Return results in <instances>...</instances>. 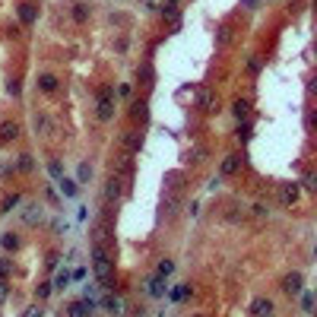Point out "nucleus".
Listing matches in <instances>:
<instances>
[{"label":"nucleus","mask_w":317,"mask_h":317,"mask_svg":"<svg viewBox=\"0 0 317 317\" xmlns=\"http://www.w3.org/2000/svg\"><path fill=\"white\" fill-rule=\"evenodd\" d=\"M241 165H244L241 152H228V156L222 159V165H219V171H222V178H232V175H238V171H241Z\"/></svg>","instance_id":"4"},{"label":"nucleus","mask_w":317,"mask_h":317,"mask_svg":"<svg viewBox=\"0 0 317 317\" xmlns=\"http://www.w3.org/2000/svg\"><path fill=\"white\" fill-rule=\"evenodd\" d=\"M302 311L305 314H314V295L311 292H302Z\"/></svg>","instance_id":"30"},{"label":"nucleus","mask_w":317,"mask_h":317,"mask_svg":"<svg viewBox=\"0 0 317 317\" xmlns=\"http://www.w3.org/2000/svg\"><path fill=\"white\" fill-rule=\"evenodd\" d=\"M247 111H251V102H247V99H235V102H232V114L238 117V121H244Z\"/></svg>","instance_id":"18"},{"label":"nucleus","mask_w":317,"mask_h":317,"mask_svg":"<svg viewBox=\"0 0 317 317\" xmlns=\"http://www.w3.org/2000/svg\"><path fill=\"white\" fill-rule=\"evenodd\" d=\"M260 3H267V0H260Z\"/></svg>","instance_id":"45"},{"label":"nucleus","mask_w":317,"mask_h":317,"mask_svg":"<svg viewBox=\"0 0 317 317\" xmlns=\"http://www.w3.org/2000/svg\"><path fill=\"white\" fill-rule=\"evenodd\" d=\"M41 216H45V212H41L38 203H25V210H22V222H25V225H38Z\"/></svg>","instance_id":"9"},{"label":"nucleus","mask_w":317,"mask_h":317,"mask_svg":"<svg viewBox=\"0 0 317 317\" xmlns=\"http://www.w3.org/2000/svg\"><path fill=\"white\" fill-rule=\"evenodd\" d=\"M19 136V124L16 121H3L0 124V143H13Z\"/></svg>","instance_id":"12"},{"label":"nucleus","mask_w":317,"mask_h":317,"mask_svg":"<svg viewBox=\"0 0 317 317\" xmlns=\"http://www.w3.org/2000/svg\"><path fill=\"white\" fill-rule=\"evenodd\" d=\"M130 175H133V159H124L121 165H117L114 178H121V181H130Z\"/></svg>","instance_id":"20"},{"label":"nucleus","mask_w":317,"mask_h":317,"mask_svg":"<svg viewBox=\"0 0 317 317\" xmlns=\"http://www.w3.org/2000/svg\"><path fill=\"white\" fill-rule=\"evenodd\" d=\"M0 244H3V251H16V247H19V238H16L13 232H6L3 238H0Z\"/></svg>","instance_id":"25"},{"label":"nucleus","mask_w":317,"mask_h":317,"mask_svg":"<svg viewBox=\"0 0 317 317\" xmlns=\"http://www.w3.org/2000/svg\"><path fill=\"white\" fill-rule=\"evenodd\" d=\"M70 16H73V22H89L92 6H89V3H83V0H76V3L70 6Z\"/></svg>","instance_id":"10"},{"label":"nucleus","mask_w":317,"mask_h":317,"mask_svg":"<svg viewBox=\"0 0 317 317\" xmlns=\"http://www.w3.org/2000/svg\"><path fill=\"white\" fill-rule=\"evenodd\" d=\"M282 292H286V295H302L305 292V276H302V273H286V276H282Z\"/></svg>","instance_id":"3"},{"label":"nucleus","mask_w":317,"mask_h":317,"mask_svg":"<svg viewBox=\"0 0 317 317\" xmlns=\"http://www.w3.org/2000/svg\"><path fill=\"white\" fill-rule=\"evenodd\" d=\"M6 298V279H0V302Z\"/></svg>","instance_id":"43"},{"label":"nucleus","mask_w":317,"mask_h":317,"mask_svg":"<svg viewBox=\"0 0 317 317\" xmlns=\"http://www.w3.org/2000/svg\"><path fill=\"white\" fill-rule=\"evenodd\" d=\"M298 194H302V191H298V184H282V187H279L282 203H295V200H298Z\"/></svg>","instance_id":"17"},{"label":"nucleus","mask_w":317,"mask_h":317,"mask_svg":"<svg viewBox=\"0 0 317 317\" xmlns=\"http://www.w3.org/2000/svg\"><path fill=\"white\" fill-rule=\"evenodd\" d=\"M162 3H175V6H178V0H162Z\"/></svg>","instance_id":"44"},{"label":"nucleus","mask_w":317,"mask_h":317,"mask_svg":"<svg viewBox=\"0 0 317 317\" xmlns=\"http://www.w3.org/2000/svg\"><path fill=\"white\" fill-rule=\"evenodd\" d=\"M0 212H13V207H19V194H10V197H3V203H0Z\"/></svg>","instance_id":"28"},{"label":"nucleus","mask_w":317,"mask_h":317,"mask_svg":"<svg viewBox=\"0 0 317 317\" xmlns=\"http://www.w3.org/2000/svg\"><path fill=\"white\" fill-rule=\"evenodd\" d=\"M130 117H133V121H146V117H149V108H146V102H130Z\"/></svg>","instance_id":"15"},{"label":"nucleus","mask_w":317,"mask_h":317,"mask_svg":"<svg viewBox=\"0 0 317 317\" xmlns=\"http://www.w3.org/2000/svg\"><path fill=\"white\" fill-rule=\"evenodd\" d=\"M92 311H96V302L92 298H80V302H73L67 308V317H89Z\"/></svg>","instance_id":"6"},{"label":"nucleus","mask_w":317,"mask_h":317,"mask_svg":"<svg viewBox=\"0 0 317 317\" xmlns=\"http://www.w3.org/2000/svg\"><path fill=\"white\" fill-rule=\"evenodd\" d=\"M121 143H124V149H127V152H140V146H143V133L127 130V133L121 136Z\"/></svg>","instance_id":"11"},{"label":"nucleus","mask_w":317,"mask_h":317,"mask_svg":"<svg viewBox=\"0 0 317 317\" xmlns=\"http://www.w3.org/2000/svg\"><path fill=\"white\" fill-rule=\"evenodd\" d=\"M184 298H191V286H175L171 289V302H184Z\"/></svg>","instance_id":"23"},{"label":"nucleus","mask_w":317,"mask_h":317,"mask_svg":"<svg viewBox=\"0 0 317 317\" xmlns=\"http://www.w3.org/2000/svg\"><path fill=\"white\" fill-rule=\"evenodd\" d=\"M67 286H70V273L61 270V273L54 276V282H51V289H67Z\"/></svg>","instance_id":"24"},{"label":"nucleus","mask_w":317,"mask_h":317,"mask_svg":"<svg viewBox=\"0 0 317 317\" xmlns=\"http://www.w3.org/2000/svg\"><path fill=\"white\" fill-rule=\"evenodd\" d=\"M92 270H96V279L102 289H111V279H114V260H111L108 247L105 244H96L92 247Z\"/></svg>","instance_id":"1"},{"label":"nucleus","mask_w":317,"mask_h":317,"mask_svg":"<svg viewBox=\"0 0 317 317\" xmlns=\"http://www.w3.org/2000/svg\"><path fill=\"white\" fill-rule=\"evenodd\" d=\"M16 165H19L22 171H29V168H32V156H19V162H16Z\"/></svg>","instance_id":"37"},{"label":"nucleus","mask_w":317,"mask_h":317,"mask_svg":"<svg viewBox=\"0 0 317 317\" xmlns=\"http://www.w3.org/2000/svg\"><path fill=\"white\" fill-rule=\"evenodd\" d=\"M57 187H61L64 197H76V194H80V184L70 181V178H61V181H57Z\"/></svg>","instance_id":"19"},{"label":"nucleus","mask_w":317,"mask_h":317,"mask_svg":"<svg viewBox=\"0 0 317 317\" xmlns=\"http://www.w3.org/2000/svg\"><path fill=\"white\" fill-rule=\"evenodd\" d=\"M99 121H111L114 117V86H105V89L99 92Z\"/></svg>","instance_id":"2"},{"label":"nucleus","mask_w":317,"mask_h":317,"mask_svg":"<svg viewBox=\"0 0 317 317\" xmlns=\"http://www.w3.org/2000/svg\"><path fill=\"white\" fill-rule=\"evenodd\" d=\"M48 295H51V282H38V286H35V298H38V302H45Z\"/></svg>","instance_id":"31"},{"label":"nucleus","mask_w":317,"mask_h":317,"mask_svg":"<svg viewBox=\"0 0 317 317\" xmlns=\"http://www.w3.org/2000/svg\"><path fill=\"white\" fill-rule=\"evenodd\" d=\"M136 76L143 80V86H152V67H149V64H143L140 70H136Z\"/></svg>","instance_id":"29"},{"label":"nucleus","mask_w":317,"mask_h":317,"mask_svg":"<svg viewBox=\"0 0 317 317\" xmlns=\"http://www.w3.org/2000/svg\"><path fill=\"white\" fill-rule=\"evenodd\" d=\"M159 10H162V16H165L168 22H178V6H175V3H162Z\"/></svg>","instance_id":"26"},{"label":"nucleus","mask_w":317,"mask_h":317,"mask_svg":"<svg viewBox=\"0 0 317 317\" xmlns=\"http://www.w3.org/2000/svg\"><path fill=\"white\" fill-rule=\"evenodd\" d=\"M48 171H51V178H54V181H61V178H64V168H61V162H51V165H48Z\"/></svg>","instance_id":"34"},{"label":"nucleus","mask_w":317,"mask_h":317,"mask_svg":"<svg viewBox=\"0 0 317 317\" xmlns=\"http://www.w3.org/2000/svg\"><path fill=\"white\" fill-rule=\"evenodd\" d=\"M216 105H219V99L212 96L210 89H203V92H200V108H207V111H216Z\"/></svg>","instance_id":"21"},{"label":"nucleus","mask_w":317,"mask_h":317,"mask_svg":"<svg viewBox=\"0 0 317 317\" xmlns=\"http://www.w3.org/2000/svg\"><path fill=\"white\" fill-rule=\"evenodd\" d=\"M117 92H121V96L127 99V96H130V92H133V86H130V83H124V86H121V89H117Z\"/></svg>","instance_id":"42"},{"label":"nucleus","mask_w":317,"mask_h":317,"mask_svg":"<svg viewBox=\"0 0 317 317\" xmlns=\"http://www.w3.org/2000/svg\"><path fill=\"white\" fill-rule=\"evenodd\" d=\"M247 136H251V127L241 124V127H238V140H247Z\"/></svg>","instance_id":"40"},{"label":"nucleus","mask_w":317,"mask_h":317,"mask_svg":"<svg viewBox=\"0 0 317 317\" xmlns=\"http://www.w3.org/2000/svg\"><path fill=\"white\" fill-rule=\"evenodd\" d=\"M22 317H45V308H41V302H38V305H29Z\"/></svg>","instance_id":"32"},{"label":"nucleus","mask_w":317,"mask_h":317,"mask_svg":"<svg viewBox=\"0 0 317 317\" xmlns=\"http://www.w3.org/2000/svg\"><path fill=\"white\" fill-rule=\"evenodd\" d=\"M302 184L308 187V191H314V187H317V184H314V175H305V181H302Z\"/></svg>","instance_id":"41"},{"label":"nucleus","mask_w":317,"mask_h":317,"mask_svg":"<svg viewBox=\"0 0 317 317\" xmlns=\"http://www.w3.org/2000/svg\"><path fill=\"white\" fill-rule=\"evenodd\" d=\"M121 191H124V181L111 175V178H108V187H105V200H108V203L117 200V197H121Z\"/></svg>","instance_id":"14"},{"label":"nucleus","mask_w":317,"mask_h":317,"mask_svg":"<svg viewBox=\"0 0 317 317\" xmlns=\"http://www.w3.org/2000/svg\"><path fill=\"white\" fill-rule=\"evenodd\" d=\"M35 130H38V133H48V130H51V124H48L45 114H35Z\"/></svg>","instance_id":"33"},{"label":"nucleus","mask_w":317,"mask_h":317,"mask_svg":"<svg viewBox=\"0 0 317 317\" xmlns=\"http://www.w3.org/2000/svg\"><path fill=\"white\" fill-rule=\"evenodd\" d=\"M267 212H270L267 203H254V216H267Z\"/></svg>","instance_id":"38"},{"label":"nucleus","mask_w":317,"mask_h":317,"mask_svg":"<svg viewBox=\"0 0 317 317\" xmlns=\"http://www.w3.org/2000/svg\"><path fill=\"white\" fill-rule=\"evenodd\" d=\"M260 67H263L260 57H251V61H247V70H251V73H260Z\"/></svg>","instance_id":"36"},{"label":"nucleus","mask_w":317,"mask_h":317,"mask_svg":"<svg viewBox=\"0 0 317 317\" xmlns=\"http://www.w3.org/2000/svg\"><path fill=\"white\" fill-rule=\"evenodd\" d=\"M102 308H105V311H108L111 317L124 314V302H121L117 295H111V292H105V295H102Z\"/></svg>","instance_id":"7"},{"label":"nucleus","mask_w":317,"mask_h":317,"mask_svg":"<svg viewBox=\"0 0 317 317\" xmlns=\"http://www.w3.org/2000/svg\"><path fill=\"white\" fill-rule=\"evenodd\" d=\"M175 210H178V197L168 194V197H165V212H175Z\"/></svg>","instance_id":"35"},{"label":"nucleus","mask_w":317,"mask_h":317,"mask_svg":"<svg viewBox=\"0 0 317 317\" xmlns=\"http://www.w3.org/2000/svg\"><path fill=\"white\" fill-rule=\"evenodd\" d=\"M146 292L152 295V298H165V292H168V286H165V276H152L149 282H146Z\"/></svg>","instance_id":"8"},{"label":"nucleus","mask_w":317,"mask_h":317,"mask_svg":"<svg viewBox=\"0 0 317 317\" xmlns=\"http://www.w3.org/2000/svg\"><path fill=\"white\" fill-rule=\"evenodd\" d=\"M16 13H19V22L22 25H32V22L38 19V10L32 3H19V6H16Z\"/></svg>","instance_id":"13"},{"label":"nucleus","mask_w":317,"mask_h":317,"mask_svg":"<svg viewBox=\"0 0 317 317\" xmlns=\"http://www.w3.org/2000/svg\"><path fill=\"white\" fill-rule=\"evenodd\" d=\"M89 178H92V168L86 165V162H80V168H76V184H89Z\"/></svg>","instance_id":"22"},{"label":"nucleus","mask_w":317,"mask_h":317,"mask_svg":"<svg viewBox=\"0 0 317 317\" xmlns=\"http://www.w3.org/2000/svg\"><path fill=\"white\" fill-rule=\"evenodd\" d=\"M251 314H254V317H273V314H276V308H273V298L257 295L254 302H251Z\"/></svg>","instance_id":"5"},{"label":"nucleus","mask_w":317,"mask_h":317,"mask_svg":"<svg viewBox=\"0 0 317 317\" xmlns=\"http://www.w3.org/2000/svg\"><path fill=\"white\" fill-rule=\"evenodd\" d=\"M10 276V260H0V279Z\"/></svg>","instance_id":"39"},{"label":"nucleus","mask_w":317,"mask_h":317,"mask_svg":"<svg viewBox=\"0 0 317 317\" xmlns=\"http://www.w3.org/2000/svg\"><path fill=\"white\" fill-rule=\"evenodd\" d=\"M38 89L41 92H57V76L54 73H41L38 76Z\"/></svg>","instance_id":"16"},{"label":"nucleus","mask_w":317,"mask_h":317,"mask_svg":"<svg viewBox=\"0 0 317 317\" xmlns=\"http://www.w3.org/2000/svg\"><path fill=\"white\" fill-rule=\"evenodd\" d=\"M156 273H159V276H165V279H168L171 273H175V260H168V257H165V260H159V270H156Z\"/></svg>","instance_id":"27"}]
</instances>
